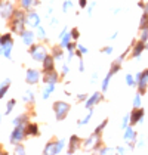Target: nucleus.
I'll use <instances>...</instances> for the list:
<instances>
[{"label": "nucleus", "mask_w": 148, "mask_h": 155, "mask_svg": "<svg viewBox=\"0 0 148 155\" xmlns=\"http://www.w3.org/2000/svg\"><path fill=\"white\" fill-rule=\"evenodd\" d=\"M27 13L24 9H15V12L11 16V30L15 34H21L27 27Z\"/></svg>", "instance_id": "1"}, {"label": "nucleus", "mask_w": 148, "mask_h": 155, "mask_svg": "<svg viewBox=\"0 0 148 155\" xmlns=\"http://www.w3.org/2000/svg\"><path fill=\"white\" fill-rule=\"evenodd\" d=\"M70 104H67V102H64V101H56L55 104H53V112H55V118L58 120V121H62V120H65V117L68 115V112H70Z\"/></svg>", "instance_id": "2"}, {"label": "nucleus", "mask_w": 148, "mask_h": 155, "mask_svg": "<svg viewBox=\"0 0 148 155\" xmlns=\"http://www.w3.org/2000/svg\"><path fill=\"white\" fill-rule=\"evenodd\" d=\"M28 53H30V56H31L34 61L42 62V61L46 58V55H48V49H46L45 45H37V43H34V45L30 46Z\"/></svg>", "instance_id": "3"}, {"label": "nucleus", "mask_w": 148, "mask_h": 155, "mask_svg": "<svg viewBox=\"0 0 148 155\" xmlns=\"http://www.w3.org/2000/svg\"><path fill=\"white\" fill-rule=\"evenodd\" d=\"M101 146H102V140H101V134H98V133L90 134L83 142V148L86 151H98Z\"/></svg>", "instance_id": "4"}, {"label": "nucleus", "mask_w": 148, "mask_h": 155, "mask_svg": "<svg viewBox=\"0 0 148 155\" xmlns=\"http://www.w3.org/2000/svg\"><path fill=\"white\" fill-rule=\"evenodd\" d=\"M135 80H136V86H138V92L141 95H144L147 92V86H148V70L138 72L135 75Z\"/></svg>", "instance_id": "5"}, {"label": "nucleus", "mask_w": 148, "mask_h": 155, "mask_svg": "<svg viewBox=\"0 0 148 155\" xmlns=\"http://www.w3.org/2000/svg\"><path fill=\"white\" fill-rule=\"evenodd\" d=\"M25 126L27 124H21V126H15L13 131L11 133V143L16 145V143H21L27 137V133H25Z\"/></svg>", "instance_id": "6"}, {"label": "nucleus", "mask_w": 148, "mask_h": 155, "mask_svg": "<svg viewBox=\"0 0 148 155\" xmlns=\"http://www.w3.org/2000/svg\"><path fill=\"white\" fill-rule=\"evenodd\" d=\"M40 80H42V72L39 70H36V68H28L27 70V72H25V81H27V84L34 86Z\"/></svg>", "instance_id": "7"}, {"label": "nucleus", "mask_w": 148, "mask_h": 155, "mask_svg": "<svg viewBox=\"0 0 148 155\" xmlns=\"http://www.w3.org/2000/svg\"><path fill=\"white\" fill-rule=\"evenodd\" d=\"M27 25L30 27V28H37L40 22H42V19H40V15L36 12V11H28L27 12Z\"/></svg>", "instance_id": "8"}, {"label": "nucleus", "mask_w": 148, "mask_h": 155, "mask_svg": "<svg viewBox=\"0 0 148 155\" xmlns=\"http://www.w3.org/2000/svg\"><path fill=\"white\" fill-rule=\"evenodd\" d=\"M13 12H15V8H13L12 3H9V2H2L0 3V15H2V18L11 19Z\"/></svg>", "instance_id": "9"}, {"label": "nucleus", "mask_w": 148, "mask_h": 155, "mask_svg": "<svg viewBox=\"0 0 148 155\" xmlns=\"http://www.w3.org/2000/svg\"><path fill=\"white\" fill-rule=\"evenodd\" d=\"M19 36L22 38V43H24L25 46H28V48H30L31 45H34V41H36V38H37L36 33H34L33 30H27V28H25Z\"/></svg>", "instance_id": "10"}, {"label": "nucleus", "mask_w": 148, "mask_h": 155, "mask_svg": "<svg viewBox=\"0 0 148 155\" xmlns=\"http://www.w3.org/2000/svg\"><path fill=\"white\" fill-rule=\"evenodd\" d=\"M102 99H104L102 93L95 92V93H92V95H90L86 99V101H85V107H86L87 109H89V108H95L99 104V102H102Z\"/></svg>", "instance_id": "11"}, {"label": "nucleus", "mask_w": 148, "mask_h": 155, "mask_svg": "<svg viewBox=\"0 0 148 155\" xmlns=\"http://www.w3.org/2000/svg\"><path fill=\"white\" fill-rule=\"evenodd\" d=\"M42 80L45 81V84L48 83H58L59 81V74L55 71V70H50V71H45V74L42 75Z\"/></svg>", "instance_id": "12"}, {"label": "nucleus", "mask_w": 148, "mask_h": 155, "mask_svg": "<svg viewBox=\"0 0 148 155\" xmlns=\"http://www.w3.org/2000/svg\"><path fill=\"white\" fill-rule=\"evenodd\" d=\"M142 118H144V108L142 107L135 108V109L130 112V126H135L138 123H141Z\"/></svg>", "instance_id": "13"}, {"label": "nucleus", "mask_w": 148, "mask_h": 155, "mask_svg": "<svg viewBox=\"0 0 148 155\" xmlns=\"http://www.w3.org/2000/svg\"><path fill=\"white\" fill-rule=\"evenodd\" d=\"M80 146H83V142H82V139H80L79 136L73 134V136L70 137V146H68V154H74V152H77Z\"/></svg>", "instance_id": "14"}, {"label": "nucleus", "mask_w": 148, "mask_h": 155, "mask_svg": "<svg viewBox=\"0 0 148 155\" xmlns=\"http://www.w3.org/2000/svg\"><path fill=\"white\" fill-rule=\"evenodd\" d=\"M124 142L126 143H135L136 140V131L132 129V126H127L124 129V136H123Z\"/></svg>", "instance_id": "15"}, {"label": "nucleus", "mask_w": 148, "mask_h": 155, "mask_svg": "<svg viewBox=\"0 0 148 155\" xmlns=\"http://www.w3.org/2000/svg\"><path fill=\"white\" fill-rule=\"evenodd\" d=\"M42 65H43V71H50V70H55V58L52 55H46V58L42 61Z\"/></svg>", "instance_id": "16"}, {"label": "nucleus", "mask_w": 148, "mask_h": 155, "mask_svg": "<svg viewBox=\"0 0 148 155\" xmlns=\"http://www.w3.org/2000/svg\"><path fill=\"white\" fill-rule=\"evenodd\" d=\"M144 50H145V43L139 40L138 43H135V46H133L132 52H130V56H132V58H139Z\"/></svg>", "instance_id": "17"}, {"label": "nucleus", "mask_w": 148, "mask_h": 155, "mask_svg": "<svg viewBox=\"0 0 148 155\" xmlns=\"http://www.w3.org/2000/svg\"><path fill=\"white\" fill-rule=\"evenodd\" d=\"M25 133H27V136H39L40 134V131H39V126H37L36 123H27V126H25Z\"/></svg>", "instance_id": "18"}, {"label": "nucleus", "mask_w": 148, "mask_h": 155, "mask_svg": "<svg viewBox=\"0 0 148 155\" xmlns=\"http://www.w3.org/2000/svg\"><path fill=\"white\" fill-rule=\"evenodd\" d=\"M39 5V0H19V8L24 9V11H31L34 6Z\"/></svg>", "instance_id": "19"}, {"label": "nucleus", "mask_w": 148, "mask_h": 155, "mask_svg": "<svg viewBox=\"0 0 148 155\" xmlns=\"http://www.w3.org/2000/svg\"><path fill=\"white\" fill-rule=\"evenodd\" d=\"M12 48H13V40L9 41V43H6V45H2V55L5 58L11 59L12 58Z\"/></svg>", "instance_id": "20"}, {"label": "nucleus", "mask_w": 148, "mask_h": 155, "mask_svg": "<svg viewBox=\"0 0 148 155\" xmlns=\"http://www.w3.org/2000/svg\"><path fill=\"white\" fill-rule=\"evenodd\" d=\"M43 154H53L56 155V140H50L46 143L45 149H43Z\"/></svg>", "instance_id": "21"}, {"label": "nucleus", "mask_w": 148, "mask_h": 155, "mask_svg": "<svg viewBox=\"0 0 148 155\" xmlns=\"http://www.w3.org/2000/svg\"><path fill=\"white\" fill-rule=\"evenodd\" d=\"M55 86H56L55 83H48L46 84V87L43 89V93H42L43 99H49V96L55 92Z\"/></svg>", "instance_id": "22"}, {"label": "nucleus", "mask_w": 148, "mask_h": 155, "mask_svg": "<svg viewBox=\"0 0 148 155\" xmlns=\"http://www.w3.org/2000/svg\"><path fill=\"white\" fill-rule=\"evenodd\" d=\"M28 120H30V115H28V114H21V115H18L16 118L13 120V126L27 124V123H28Z\"/></svg>", "instance_id": "23"}, {"label": "nucleus", "mask_w": 148, "mask_h": 155, "mask_svg": "<svg viewBox=\"0 0 148 155\" xmlns=\"http://www.w3.org/2000/svg\"><path fill=\"white\" fill-rule=\"evenodd\" d=\"M9 86H11V80H9V78H6L3 83L0 84V99H3V96L8 93V90H9Z\"/></svg>", "instance_id": "24"}, {"label": "nucleus", "mask_w": 148, "mask_h": 155, "mask_svg": "<svg viewBox=\"0 0 148 155\" xmlns=\"http://www.w3.org/2000/svg\"><path fill=\"white\" fill-rule=\"evenodd\" d=\"M52 56L55 58V61L62 59V58H64V48H61V46H55V48L52 49Z\"/></svg>", "instance_id": "25"}, {"label": "nucleus", "mask_w": 148, "mask_h": 155, "mask_svg": "<svg viewBox=\"0 0 148 155\" xmlns=\"http://www.w3.org/2000/svg\"><path fill=\"white\" fill-rule=\"evenodd\" d=\"M34 93H33V90H27L24 93V96H22V101H24L25 104H33L34 102Z\"/></svg>", "instance_id": "26"}, {"label": "nucleus", "mask_w": 148, "mask_h": 155, "mask_svg": "<svg viewBox=\"0 0 148 155\" xmlns=\"http://www.w3.org/2000/svg\"><path fill=\"white\" fill-rule=\"evenodd\" d=\"M92 115H93V108H89V112L79 121V126H85V124H87V123L90 121V118H92Z\"/></svg>", "instance_id": "27"}, {"label": "nucleus", "mask_w": 148, "mask_h": 155, "mask_svg": "<svg viewBox=\"0 0 148 155\" xmlns=\"http://www.w3.org/2000/svg\"><path fill=\"white\" fill-rule=\"evenodd\" d=\"M71 40H73V38H71V34H70V33H67L64 37H61V38H59V46L65 49L67 46H68V43H70Z\"/></svg>", "instance_id": "28"}, {"label": "nucleus", "mask_w": 148, "mask_h": 155, "mask_svg": "<svg viewBox=\"0 0 148 155\" xmlns=\"http://www.w3.org/2000/svg\"><path fill=\"white\" fill-rule=\"evenodd\" d=\"M120 68H122V62H120V61H114V62H113V64H111V68H110V74H113V75H114V74H117V72L120 71Z\"/></svg>", "instance_id": "29"}, {"label": "nucleus", "mask_w": 148, "mask_h": 155, "mask_svg": "<svg viewBox=\"0 0 148 155\" xmlns=\"http://www.w3.org/2000/svg\"><path fill=\"white\" fill-rule=\"evenodd\" d=\"M111 77H113V74H107V77L104 78V81H102V84H101V90L102 92H107V89H108V86H110V80H111Z\"/></svg>", "instance_id": "30"}, {"label": "nucleus", "mask_w": 148, "mask_h": 155, "mask_svg": "<svg viewBox=\"0 0 148 155\" xmlns=\"http://www.w3.org/2000/svg\"><path fill=\"white\" fill-rule=\"evenodd\" d=\"M36 36H37V38H40V40H45V38H46V31H45V28H43L42 25H39L36 28Z\"/></svg>", "instance_id": "31"}, {"label": "nucleus", "mask_w": 148, "mask_h": 155, "mask_svg": "<svg viewBox=\"0 0 148 155\" xmlns=\"http://www.w3.org/2000/svg\"><path fill=\"white\" fill-rule=\"evenodd\" d=\"M73 2L71 0H65L64 3H62V12L64 13H67V12H70L71 9H73Z\"/></svg>", "instance_id": "32"}, {"label": "nucleus", "mask_w": 148, "mask_h": 155, "mask_svg": "<svg viewBox=\"0 0 148 155\" xmlns=\"http://www.w3.org/2000/svg\"><path fill=\"white\" fill-rule=\"evenodd\" d=\"M9 41H12V34L11 33H6V34H2L0 36V45H6Z\"/></svg>", "instance_id": "33"}, {"label": "nucleus", "mask_w": 148, "mask_h": 155, "mask_svg": "<svg viewBox=\"0 0 148 155\" xmlns=\"http://www.w3.org/2000/svg\"><path fill=\"white\" fill-rule=\"evenodd\" d=\"M126 84L129 86V87H135L136 86V80H135V77L133 75H130V74H126Z\"/></svg>", "instance_id": "34"}, {"label": "nucleus", "mask_w": 148, "mask_h": 155, "mask_svg": "<svg viewBox=\"0 0 148 155\" xmlns=\"http://www.w3.org/2000/svg\"><path fill=\"white\" fill-rule=\"evenodd\" d=\"M15 105H16V101H15V99H11V101L6 104V115H9V114L12 112Z\"/></svg>", "instance_id": "35"}, {"label": "nucleus", "mask_w": 148, "mask_h": 155, "mask_svg": "<svg viewBox=\"0 0 148 155\" xmlns=\"http://www.w3.org/2000/svg\"><path fill=\"white\" fill-rule=\"evenodd\" d=\"M139 40L144 41V43H147L148 41V27L141 28V37H139Z\"/></svg>", "instance_id": "36"}, {"label": "nucleus", "mask_w": 148, "mask_h": 155, "mask_svg": "<svg viewBox=\"0 0 148 155\" xmlns=\"http://www.w3.org/2000/svg\"><path fill=\"white\" fill-rule=\"evenodd\" d=\"M85 53H87V48L85 46H82V45H77V50H76V55L79 56V58H82Z\"/></svg>", "instance_id": "37"}, {"label": "nucleus", "mask_w": 148, "mask_h": 155, "mask_svg": "<svg viewBox=\"0 0 148 155\" xmlns=\"http://www.w3.org/2000/svg\"><path fill=\"white\" fill-rule=\"evenodd\" d=\"M107 124H108V120H104V121H102V123L99 124L98 127L95 129V131H93V133H98V134H101V133L104 131V129L107 127Z\"/></svg>", "instance_id": "38"}, {"label": "nucleus", "mask_w": 148, "mask_h": 155, "mask_svg": "<svg viewBox=\"0 0 148 155\" xmlns=\"http://www.w3.org/2000/svg\"><path fill=\"white\" fill-rule=\"evenodd\" d=\"M144 27H148V12H144L141 22H139V28H144Z\"/></svg>", "instance_id": "39"}, {"label": "nucleus", "mask_w": 148, "mask_h": 155, "mask_svg": "<svg viewBox=\"0 0 148 155\" xmlns=\"http://www.w3.org/2000/svg\"><path fill=\"white\" fill-rule=\"evenodd\" d=\"M141 105H142V99H141V93L138 92V93L135 95V97H133V107L139 108Z\"/></svg>", "instance_id": "40"}, {"label": "nucleus", "mask_w": 148, "mask_h": 155, "mask_svg": "<svg viewBox=\"0 0 148 155\" xmlns=\"http://www.w3.org/2000/svg\"><path fill=\"white\" fill-rule=\"evenodd\" d=\"M64 146H65V140H64V139H59V140H56V155L61 154L62 149H64Z\"/></svg>", "instance_id": "41"}, {"label": "nucleus", "mask_w": 148, "mask_h": 155, "mask_svg": "<svg viewBox=\"0 0 148 155\" xmlns=\"http://www.w3.org/2000/svg\"><path fill=\"white\" fill-rule=\"evenodd\" d=\"M13 152H15V154H18V155L25 154L24 145H21V143H16V145H15V151H13Z\"/></svg>", "instance_id": "42"}, {"label": "nucleus", "mask_w": 148, "mask_h": 155, "mask_svg": "<svg viewBox=\"0 0 148 155\" xmlns=\"http://www.w3.org/2000/svg\"><path fill=\"white\" fill-rule=\"evenodd\" d=\"M70 34H71V38H73V40H79V37H80V31H79L77 28H71Z\"/></svg>", "instance_id": "43"}, {"label": "nucleus", "mask_w": 148, "mask_h": 155, "mask_svg": "<svg viewBox=\"0 0 148 155\" xmlns=\"http://www.w3.org/2000/svg\"><path fill=\"white\" fill-rule=\"evenodd\" d=\"M129 124H130V114H129V115H124V117H123V123H122V127H123V129H126V127H127Z\"/></svg>", "instance_id": "44"}, {"label": "nucleus", "mask_w": 148, "mask_h": 155, "mask_svg": "<svg viewBox=\"0 0 148 155\" xmlns=\"http://www.w3.org/2000/svg\"><path fill=\"white\" fill-rule=\"evenodd\" d=\"M102 52L105 53V55H111L113 53V46H107V48L102 49Z\"/></svg>", "instance_id": "45"}, {"label": "nucleus", "mask_w": 148, "mask_h": 155, "mask_svg": "<svg viewBox=\"0 0 148 155\" xmlns=\"http://www.w3.org/2000/svg\"><path fill=\"white\" fill-rule=\"evenodd\" d=\"M68 74V65H67V62H64L62 64V75H67Z\"/></svg>", "instance_id": "46"}, {"label": "nucleus", "mask_w": 148, "mask_h": 155, "mask_svg": "<svg viewBox=\"0 0 148 155\" xmlns=\"http://www.w3.org/2000/svg\"><path fill=\"white\" fill-rule=\"evenodd\" d=\"M87 97H89V96H87L86 93H83V95H79V96H77V101H79V102H83V101H86Z\"/></svg>", "instance_id": "47"}, {"label": "nucleus", "mask_w": 148, "mask_h": 155, "mask_svg": "<svg viewBox=\"0 0 148 155\" xmlns=\"http://www.w3.org/2000/svg\"><path fill=\"white\" fill-rule=\"evenodd\" d=\"M98 152L99 154H108V152H110V148H105V146H104V148H99Z\"/></svg>", "instance_id": "48"}, {"label": "nucleus", "mask_w": 148, "mask_h": 155, "mask_svg": "<svg viewBox=\"0 0 148 155\" xmlns=\"http://www.w3.org/2000/svg\"><path fill=\"white\" fill-rule=\"evenodd\" d=\"M79 6H80L82 9H85L87 6V0H79Z\"/></svg>", "instance_id": "49"}, {"label": "nucleus", "mask_w": 148, "mask_h": 155, "mask_svg": "<svg viewBox=\"0 0 148 155\" xmlns=\"http://www.w3.org/2000/svg\"><path fill=\"white\" fill-rule=\"evenodd\" d=\"M67 33H68V31H67V27H65V28H62V30H61V33H59V36H58V37L61 38V37H64Z\"/></svg>", "instance_id": "50"}, {"label": "nucleus", "mask_w": 148, "mask_h": 155, "mask_svg": "<svg viewBox=\"0 0 148 155\" xmlns=\"http://www.w3.org/2000/svg\"><path fill=\"white\" fill-rule=\"evenodd\" d=\"M79 64H80V65H79V71L83 72V71H85V65H83V61H80Z\"/></svg>", "instance_id": "51"}, {"label": "nucleus", "mask_w": 148, "mask_h": 155, "mask_svg": "<svg viewBox=\"0 0 148 155\" xmlns=\"http://www.w3.org/2000/svg\"><path fill=\"white\" fill-rule=\"evenodd\" d=\"M116 151H117V154H124V152H126V151H124V148H122V146H117V149H116Z\"/></svg>", "instance_id": "52"}, {"label": "nucleus", "mask_w": 148, "mask_h": 155, "mask_svg": "<svg viewBox=\"0 0 148 155\" xmlns=\"http://www.w3.org/2000/svg\"><path fill=\"white\" fill-rule=\"evenodd\" d=\"M96 78H98V74H93V77H92V80H90V81H95Z\"/></svg>", "instance_id": "53"}, {"label": "nucleus", "mask_w": 148, "mask_h": 155, "mask_svg": "<svg viewBox=\"0 0 148 155\" xmlns=\"http://www.w3.org/2000/svg\"><path fill=\"white\" fill-rule=\"evenodd\" d=\"M144 12H148V3L144 5Z\"/></svg>", "instance_id": "54"}, {"label": "nucleus", "mask_w": 148, "mask_h": 155, "mask_svg": "<svg viewBox=\"0 0 148 155\" xmlns=\"http://www.w3.org/2000/svg\"><path fill=\"white\" fill-rule=\"evenodd\" d=\"M0 154H5V152H3V151H2V145H0Z\"/></svg>", "instance_id": "55"}, {"label": "nucleus", "mask_w": 148, "mask_h": 155, "mask_svg": "<svg viewBox=\"0 0 148 155\" xmlns=\"http://www.w3.org/2000/svg\"><path fill=\"white\" fill-rule=\"evenodd\" d=\"M0 55H2V45H0Z\"/></svg>", "instance_id": "56"}, {"label": "nucleus", "mask_w": 148, "mask_h": 155, "mask_svg": "<svg viewBox=\"0 0 148 155\" xmlns=\"http://www.w3.org/2000/svg\"><path fill=\"white\" fill-rule=\"evenodd\" d=\"M0 123H2V114H0Z\"/></svg>", "instance_id": "57"}, {"label": "nucleus", "mask_w": 148, "mask_h": 155, "mask_svg": "<svg viewBox=\"0 0 148 155\" xmlns=\"http://www.w3.org/2000/svg\"><path fill=\"white\" fill-rule=\"evenodd\" d=\"M2 2H3V0H0V3H2Z\"/></svg>", "instance_id": "58"}]
</instances>
